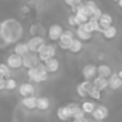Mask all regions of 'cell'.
Returning <instances> with one entry per match:
<instances>
[{"instance_id":"1","label":"cell","mask_w":122,"mask_h":122,"mask_svg":"<svg viewBox=\"0 0 122 122\" xmlns=\"http://www.w3.org/2000/svg\"><path fill=\"white\" fill-rule=\"evenodd\" d=\"M23 35V26L13 18L6 19L0 25V37L4 43L11 44L18 41Z\"/></svg>"},{"instance_id":"2","label":"cell","mask_w":122,"mask_h":122,"mask_svg":"<svg viewBox=\"0 0 122 122\" xmlns=\"http://www.w3.org/2000/svg\"><path fill=\"white\" fill-rule=\"evenodd\" d=\"M28 77L34 83H43L48 79V71L46 70L44 64H40L37 67L28 70Z\"/></svg>"},{"instance_id":"3","label":"cell","mask_w":122,"mask_h":122,"mask_svg":"<svg viewBox=\"0 0 122 122\" xmlns=\"http://www.w3.org/2000/svg\"><path fill=\"white\" fill-rule=\"evenodd\" d=\"M55 53H56V49H55V46L53 44H44L41 50L37 53L38 56H40V60L42 61V62H46V61H48L49 59L54 57L55 56Z\"/></svg>"},{"instance_id":"4","label":"cell","mask_w":122,"mask_h":122,"mask_svg":"<svg viewBox=\"0 0 122 122\" xmlns=\"http://www.w3.org/2000/svg\"><path fill=\"white\" fill-rule=\"evenodd\" d=\"M73 40H74L73 32L71 30H66V31H64L62 36H61L60 40H59V47L61 49H68Z\"/></svg>"},{"instance_id":"5","label":"cell","mask_w":122,"mask_h":122,"mask_svg":"<svg viewBox=\"0 0 122 122\" xmlns=\"http://www.w3.org/2000/svg\"><path fill=\"white\" fill-rule=\"evenodd\" d=\"M44 44H46L44 40L42 37H40V36H35V37L30 38L29 42H28V46H29L30 51L31 53H35V54H37Z\"/></svg>"},{"instance_id":"6","label":"cell","mask_w":122,"mask_h":122,"mask_svg":"<svg viewBox=\"0 0 122 122\" xmlns=\"http://www.w3.org/2000/svg\"><path fill=\"white\" fill-rule=\"evenodd\" d=\"M81 73L85 80H93L96 78V74H98V67H96V65L93 64H87L83 67Z\"/></svg>"},{"instance_id":"7","label":"cell","mask_w":122,"mask_h":122,"mask_svg":"<svg viewBox=\"0 0 122 122\" xmlns=\"http://www.w3.org/2000/svg\"><path fill=\"white\" fill-rule=\"evenodd\" d=\"M6 64L9 65L10 68H13V70H17L19 67L23 66V56L13 53V54H10L7 56V60H6Z\"/></svg>"},{"instance_id":"8","label":"cell","mask_w":122,"mask_h":122,"mask_svg":"<svg viewBox=\"0 0 122 122\" xmlns=\"http://www.w3.org/2000/svg\"><path fill=\"white\" fill-rule=\"evenodd\" d=\"M62 34H64V29L59 24H53L48 29V36L51 41H59L60 37L62 36Z\"/></svg>"},{"instance_id":"9","label":"cell","mask_w":122,"mask_h":122,"mask_svg":"<svg viewBox=\"0 0 122 122\" xmlns=\"http://www.w3.org/2000/svg\"><path fill=\"white\" fill-rule=\"evenodd\" d=\"M93 83L91 80H85L83 83H80L78 86H77V93L80 96V97H86L89 96V92L91 91V89L93 87Z\"/></svg>"},{"instance_id":"10","label":"cell","mask_w":122,"mask_h":122,"mask_svg":"<svg viewBox=\"0 0 122 122\" xmlns=\"http://www.w3.org/2000/svg\"><path fill=\"white\" fill-rule=\"evenodd\" d=\"M91 115H92V117L96 121H103V120H105L108 117L109 110H108V108L105 105H97L96 109H95V111Z\"/></svg>"},{"instance_id":"11","label":"cell","mask_w":122,"mask_h":122,"mask_svg":"<svg viewBox=\"0 0 122 122\" xmlns=\"http://www.w3.org/2000/svg\"><path fill=\"white\" fill-rule=\"evenodd\" d=\"M44 66H46V70L48 71V73H55L59 67H60V62H59V60L55 59V57H51L49 59L48 61H46V62H43Z\"/></svg>"},{"instance_id":"12","label":"cell","mask_w":122,"mask_h":122,"mask_svg":"<svg viewBox=\"0 0 122 122\" xmlns=\"http://www.w3.org/2000/svg\"><path fill=\"white\" fill-rule=\"evenodd\" d=\"M19 93H20L23 97L34 96V93H35V87H34V85L30 84V83H23V84L19 86Z\"/></svg>"},{"instance_id":"13","label":"cell","mask_w":122,"mask_h":122,"mask_svg":"<svg viewBox=\"0 0 122 122\" xmlns=\"http://www.w3.org/2000/svg\"><path fill=\"white\" fill-rule=\"evenodd\" d=\"M108 81H109V87H110L111 90H118V89L122 86V79L118 77V74L112 73V74L108 78Z\"/></svg>"},{"instance_id":"14","label":"cell","mask_w":122,"mask_h":122,"mask_svg":"<svg viewBox=\"0 0 122 122\" xmlns=\"http://www.w3.org/2000/svg\"><path fill=\"white\" fill-rule=\"evenodd\" d=\"M92 83H93L95 87L98 89L99 91H104L105 89L109 87V81H108V79H107V78H103V77H99V76L96 77V78L92 80Z\"/></svg>"},{"instance_id":"15","label":"cell","mask_w":122,"mask_h":122,"mask_svg":"<svg viewBox=\"0 0 122 122\" xmlns=\"http://www.w3.org/2000/svg\"><path fill=\"white\" fill-rule=\"evenodd\" d=\"M22 105L29 110L31 109H35L37 108V97L35 96H28V97H24L22 99Z\"/></svg>"},{"instance_id":"16","label":"cell","mask_w":122,"mask_h":122,"mask_svg":"<svg viewBox=\"0 0 122 122\" xmlns=\"http://www.w3.org/2000/svg\"><path fill=\"white\" fill-rule=\"evenodd\" d=\"M81 49H83V42H81L80 38H74V40L72 41L70 48H68V50H70L71 53H73V54L79 53Z\"/></svg>"},{"instance_id":"17","label":"cell","mask_w":122,"mask_h":122,"mask_svg":"<svg viewBox=\"0 0 122 122\" xmlns=\"http://www.w3.org/2000/svg\"><path fill=\"white\" fill-rule=\"evenodd\" d=\"M29 51H30V49H29L28 43H17L15 46V53L18 54V55H20V56L26 55Z\"/></svg>"},{"instance_id":"18","label":"cell","mask_w":122,"mask_h":122,"mask_svg":"<svg viewBox=\"0 0 122 122\" xmlns=\"http://www.w3.org/2000/svg\"><path fill=\"white\" fill-rule=\"evenodd\" d=\"M98 20H99V24H101L102 29H105V28H108L112 24V17L108 13H103Z\"/></svg>"},{"instance_id":"19","label":"cell","mask_w":122,"mask_h":122,"mask_svg":"<svg viewBox=\"0 0 122 122\" xmlns=\"http://www.w3.org/2000/svg\"><path fill=\"white\" fill-rule=\"evenodd\" d=\"M112 74V71H111V67L108 66V65H101L98 66V76L99 77H103V78H109L110 76Z\"/></svg>"},{"instance_id":"20","label":"cell","mask_w":122,"mask_h":122,"mask_svg":"<svg viewBox=\"0 0 122 122\" xmlns=\"http://www.w3.org/2000/svg\"><path fill=\"white\" fill-rule=\"evenodd\" d=\"M77 36H78V38H80L81 41H89V40L91 38L92 34L87 32V31L83 28V25H79V26L77 28Z\"/></svg>"},{"instance_id":"21","label":"cell","mask_w":122,"mask_h":122,"mask_svg":"<svg viewBox=\"0 0 122 122\" xmlns=\"http://www.w3.org/2000/svg\"><path fill=\"white\" fill-rule=\"evenodd\" d=\"M102 34H103V36H104L105 38H108V40H111V38H114V37L116 36V34H117V30H116V28H115V26L110 25V26H108V28L103 29Z\"/></svg>"},{"instance_id":"22","label":"cell","mask_w":122,"mask_h":122,"mask_svg":"<svg viewBox=\"0 0 122 122\" xmlns=\"http://www.w3.org/2000/svg\"><path fill=\"white\" fill-rule=\"evenodd\" d=\"M50 105V102L47 97H38L37 98V109L38 110H47Z\"/></svg>"},{"instance_id":"23","label":"cell","mask_w":122,"mask_h":122,"mask_svg":"<svg viewBox=\"0 0 122 122\" xmlns=\"http://www.w3.org/2000/svg\"><path fill=\"white\" fill-rule=\"evenodd\" d=\"M81 109L85 111V114H92V112L95 111V109H96V105H95L93 102L85 101V102H83V104H81Z\"/></svg>"},{"instance_id":"24","label":"cell","mask_w":122,"mask_h":122,"mask_svg":"<svg viewBox=\"0 0 122 122\" xmlns=\"http://www.w3.org/2000/svg\"><path fill=\"white\" fill-rule=\"evenodd\" d=\"M56 116H57L59 120L64 121V122L67 121V120H70V117H68V115H67V112H66V110H65V107H60V108L57 109Z\"/></svg>"},{"instance_id":"25","label":"cell","mask_w":122,"mask_h":122,"mask_svg":"<svg viewBox=\"0 0 122 122\" xmlns=\"http://www.w3.org/2000/svg\"><path fill=\"white\" fill-rule=\"evenodd\" d=\"M10 74H11L10 73V67H9L7 64H1V65H0V77L9 79Z\"/></svg>"},{"instance_id":"26","label":"cell","mask_w":122,"mask_h":122,"mask_svg":"<svg viewBox=\"0 0 122 122\" xmlns=\"http://www.w3.org/2000/svg\"><path fill=\"white\" fill-rule=\"evenodd\" d=\"M101 92L102 91H99L98 89H96L95 86L91 89V91L89 92V96L92 98V99H96V101H99L101 99Z\"/></svg>"},{"instance_id":"27","label":"cell","mask_w":122,"mask_h":122,"mask_svg":"<svg viewBox=\"0 0 122 122\" xmlns=\"http://www.w3.org/2000/svg\"><path fill=\"white\" fill-rule=\"evenodd\" d=\"M16 87H17V81H16L15 79H12V78L6 79V90L12 91V90H15Z\"/></svg>"},{"instance_id":"28","label":"cell","mask_w":122,"mask_h":122,"mask_svg":"<svg viewBox=\"0 0 122 122\" xmlns=\"http://www.w3.org/2000/svg\"><path fill=\"white\" fill-rule=\"evenodd\" d=\"M65 4L68 5L70 7L74 9V7H78L81 4V0H65Z\"/></svg>"},{"instance_id":"29","label":"cell","mask_w":122,"mask_h":122,"mask_svg":"<svg viewBox=\"0 0 122 122\" xmlns=\"http://www.w3.org/2000/svg\"><path fill=\"white\" fill-rule=\"evenodd\" d=\"M68 24L72 25V26H77V20H76V16L74 15L68 17Z\"/></svg>"},{"instance_id":"30","label":"cell","mask_w":122,"mask_h":122,"mask_svg":"<svg viewBox=\"0 0 122 122\" xmlns=\"http://www.w3.org/2000/svg\"><path fill=\"white\" fill-rule=\"evenodd\" d=\"M6 89V78L0 79V90H5Z\"/></svg>"},{"instance_id":"31","label":"cell","mask_w":122,"mask_h":122,"mask_svg":"<svg viewBox=\"0 0 122 122\" xmlns=\"http://www.w3.org/2000/svg\"><path fill=\"white\" fill-rule=\"evenodd\" d=\"M73 122H90L86 117H84V118H80V120H73Z\"/></svg>"},{"instance_id":"32","label":"cell","mask_w":122,"mask_h":122,"mask_svg":"<svg viewBox=\"0 0 122 122\" xmlns=\"http://www.w3.org/2000/svg\"><path fill=\"white\" fill-rule=\"evenodd\" d=\"M117 74H118V77H120V78H121V79H122V70H120V71H118V73H117Z\"/></svg>"},{"instance_id":"33","label":"cell","mask_w":122,"mask_h":122,"mask_svg":"<svg viewBox=\"0 0 122 122\" xmlns=\"http://www.w3.org/2000/svg\"><path fill=\"white\" fill-rule=\"evenodd\" d=\"M117 4H118V6H120V7H122V0H118Z\"/></svg>"},{"instance_id":"34","label":"cell","mask_w":122,"mask_h":122,"mask_svg":"<svg viewBox=\"0 0 122 122\" xmlns=\"http://www.w3.org/2000/svg\"><path fill=\"white\" fill-rule=\"evenodd\" d=\"M114 1H118V0H114Z\"/></svg>"}]
</instances>
